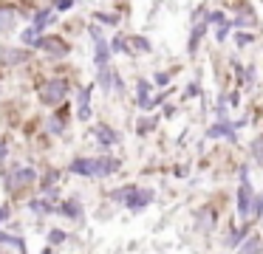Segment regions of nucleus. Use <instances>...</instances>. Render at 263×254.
Instances as JSON below:
<instances>
[{"mask_svg":"<svg viewBox=\"0 0 263 254\" xmlns=\"http://www.w3.org/2000/svg\"><path fill=\"white\" fill-rule=\"evenodd\" d=\"M60 212H63L65 218H71V220H80L82 218V203L77 201V198H71V201H65L63 206H60Z\"/></svg>","mask_w":263,"mask_h":254,"instance_id":"11","label":"nucleus"},{"mask_svg":"<svg viewBox=\"0 0 263 254\" xmlns=\"http://www.w3.org/2000/svg\"><path fill=\"white\" fill-rule=\"evenodd\" d=\"M170 82V76H167V73H159V76H156V85H167Z\"/></svg>","mask_w":263,"mask_h":254,"instance_id":"35","label":"nucleus"},{"mask_svg":"<svg viewBox=\"0 0 263 254\" xmlns=\"http://www.w3.org/2000/svg\"><path fill=\"white\" fill-rule=\"evenodd\" d=\"M6 214H9V206H0V223L6 220Z\"/></svg>","mask_w":263,"mask_h":254,"instance_id":"36","label":"nucleus"},{"mask_svg":"<svg viewBox=\"0 0 263 254\" xmlns=\"http://www.w3.org/2000/svg\"><path fill=\"white\" fill-rule=\"evenodd\" d=\"M240 189H238V212L243 214H252V201H255V192H252V184H249V178H246V169L240 172Z\"/></svg>","mask_w":263,"mask_h":254,"instance_id":"2","label":"nucleus"},{"mask_svg":"<svg viewBox=\"0 0 263 254\" xmlns=\"http://www.w3.org/2000/svg\"><path fill=\"white\" fill-rule=\"evenodd\" d=\"M17 20V11L9 9V6H0V31H9Z\"/></svg>","mask_w":263,"mask_h":254,"instance_id":"12","label":"nucleus"},{"mask_svg":"<svg viewBox=\"0 0 263 254\" xmlns=\"http://www.w3.org/2000/svg\"><path fill=\"white\" fill-rule=\"evenodd\" d=\"M31 212L46 214V212H48V203H43V201H31Z\"/></svg>","mask_w":263,"mask_h":254,"instance_id":"29","label":"nucleus"},{"mask_svg":"<svg viewBox=\"0 0 263 254\" xmlns=\"http://www.w3.org/2000/svg\"><path fill=\"white\" fill-rule=\"evenodd\" d=\"M71 172L74 175H97V158H77L71 164Z\"/></svg>","mask_w":263,"mask_h":254,"instance_id":"8","label":"nucleus"},{"mask_svg":"<svg viewBox=\"0 0 263 254\" xmlns=\"http://www.w3.org/2000/svg\"><path fill=\"white\" fill-rule=\"evenodd\" d=\"M0 243H3V246H14L17 251H26V243L20 240V237H12V235H0Z\"/></svg>","mask_w":263,"mask_h":254,"instance_id":"20","label":"nucleus"},{"mask_svg":"<svg viewBox=\"0 0 263 254\" xmlns=\"http://www.w3.org/2000/svg\"><path fill=\"white\" fill-rule=\"evenodd\" d=\"M246 235V226H240V229H232L229 231V237H227V246L232 248V246H240V237Z\"/></svg>","mask_w":263,"mask_h":254,"instance_id":"21","label":"nucleus"},{"mask_svg":"<svg viewBox=\"0 0 263 254\" xmlns=\"http://www.w3.org/2000/svg\"><path fill=\"white\" fill-rule=\"evenodd\" d=\"M68 240V235H65L63 229H51L48 231V243H51V246H60V243H65Z\"/></svg>","mask_w":263,"mask_h":254,"instance_id":"23","label":"nucleus"},{"mask_svg":"<svg viewBox=\"0 0 263 254\" xmlns=\"http://www.w3.org/2000/svg\"><path fill=\"white\" fill-rule=\"evenodd\" d=\"M68 93V82L65 79H48L46 85L40 88V102L43 105H60Z\"/></svg>","mask_w":263,"mask_h":254,"instance_id":"1","label":"nucleus"},{"mask_svg":"<svg viewBox=\"0 0 263 254\" xmlns=\"http://www.w3.org/2000/svg\"><path fill=\"white\" fill-rule=\"evenodd\" d=\"M88 99H91V88H85L80 93V119H91V107H88Z\"/></svg>","mask_w":263,"mask_h":254,"instance_id":"16","label":"nucleus"},{"mask_svg":"<svg viewBox=\"0 0 263 254\" xmlns=\"http://www.w3.org/2000/svg\"><path fill=\"white\" fill-rule=\"evenodd\" d=\"M97 17L102 23H110V26H116V23H119V17H114V14H97Z\"/></svg>","mask_w":263,"mask_h":254,"instance_id":"32","label":"nucleus"},{"mask_svg":"<svg viewBox=\"0 0 263 254\" xmlns=\"http://www.w3.org/2000/svg\"><path fill=\"white\" fill-rule=\"evenodd\" d=\"M195 229H198L201 235H210V231L215 229V212H212V209H198V212H195Z\"/></svg>","mask_w":263,"mask_h":254,"instance_id":"4","label":"nucleus"},{"mask_svg":"<svg viewBox=\"0 0 263 254\" xmlns=\"http://www.w3.org/2000/svg\"><path fill=\"white\" fill-rule=\"evenodd\" d=\"M150 201H153V192L150 189H136L127 198V209H130V212H139V209H144Z\"/></svg>","mask_w":263,"mask_h":254,"instance_id":"6","label":"nucleus"},{"mask_svg":"<svg viewBox=\"0 0 263 254\" xmlns=\"http://www.w3.org/2000/svg\"><path fill=\"white\" fill-rule=\"evenodd\" d=\"M97 139L102 141V144H116V141H119V135H116L114 130H108L105 124H99V127H97Z\"/></svg>","mask_w":263,"mask_h":254,"instance_id":"14","label":"nucleus"},{"mask_svg":"<svg viewBox=\"0 0 263 254\" xmlns=\"http://www.w3.org/2000/svg\"><path fill=\"white\" fill-rule=\"evenodd\" d=\"M114 48L116 51H130V48H127V43H125V40H119V37L114 40Z\"/></svg>","mask_w":263,"mask_h":254,"instance_id":"33","label":"nucleus"},{"mask_svg":"<svg viewBox=\"0 0 263 254\" xmlns=\"http://www.w3.org/2000/svg\"><path fill=\"white\" fill-rule=\"evenodd\" d=\"M34 181H37V172L31 167L14 169V172L9 175V189H26V186H31Z\"/></svg>","mask_w":263,"mask_h":254,"instance_id":"3","label":"nucleus"},{"mask_svg":"<svg viewBox=\"0 0 263 254\" xmlns=\"http://www.w3.org/2000/svg\"><path fill=\"white\" fill-rule=\"evenodd\" d=\"M252 158H255V164H260V167H263V133L252 141Z\"/></svg>","mask_w":263,"mask_h":254,"instance_id":"18","label":"nucleus"},{"mask_svg":"<svg viewBox=\"0 0 263 254\" xmlns=\"http://www.w3.org/2000/svg\"><path fill=\"white\" fill-rule=\"evenodd\" d=\"M63 119H60V116H54L51 119V122H48V130H51V133H63Z\"/></svg>","mask_w":263,"mask_h":254,"instance_id":"27","label":"nucleus"},{"mask_svg":"<svg viewBox=\"0 0 263 254\" xmlns=\"http://www.w3.org/2000/svg\"><path fill=\"white\" fill-rule=\"evenodd\" d=\"M40 48L48 51L51 56H65V54H68V45H65L63 40H57V37H43L40 40Z\"/></svg>","mask_w":263,"mask_h":254,"instance_id":"7","label":"nucleus"},{"mask_svg":"<svg viewBox=\"0 0 263 254\" xmlns=\"http://www.w3.org/2000/svg\"><path fill=\"white\" fill-rule=\"evenodd\" d=\"M235 127H238V124L218 122L215 127H210V130H206V135H210V139H221V135H229V139H232V135H235Z\"/></svg>","mask_w":263,"mask_h":254,"instance_id":"10","label":"nucleus"},{"mask_svg":"<svg viewBox=\"0 0 263 254\" xmlns=\"http://www.w3.org/2000/svg\"><path fill=\"white\" fill-rule=\"evenodd\" d=\"M252 40H255V37H252V34H238V43H240V45L252 43Z\"/></svg>","mask_w":263,"mask_h":254,"instance_id":"34","label":"nucleus"},{"mask_svg":"<svg viewBox=\"0 0 263 254\" xmlns=\"http://www.w3.org/2000/svg\"><path fill=\"white\" fill-rule=\"evenodd\" d=\"M51 20H54V14H51V11H40V14L34 17V26H37V28H43V26H48Z\"/></svg>","mask_w":263,"mask_h":254,"instance_id":"25","label":"nucleus"},{"mask_svg":"<svg viewBox=\"0 0 263 254\" xmlns=\"http://www.w3.org/2000/svg\"><path fill=\"white\" fill-rule=\"evenodd\" d=\"M3 60H6L9 65H17V62L29 60V51H23V48H3Z\"/></svg>","mask_w":263,"mask_h":254,"instance_id":"13","label":"nucleus"},{"mask_svg":"<svg viewBox=\"0 0 263 254\" xmlns=\"http://www.w3.org/2000/svg\"><path fill=\"white\" fill-rule=\"evenodd\" d=\"M71 6V0H57V9H68Z\"/></svg>","mask_w":263,"mask_h":254,"instance_id":"37","label":"nucleus"},{"mask_svg":"<svg viewBox=\"0 0 263 254\" xmlns=\"http://www.w3.org/2000/svg\"><path fill=\"white\" fill-rule=\"evenodd\" d=\"M238 26H255V17H252V14H240V17H235V20H232V28H238Z\"/></svg>","mask_w":263,"mask_h":254,"instance_id":"26","label":"nucleus"},{"mask_svg":"<svg viewBox=\"0 0 263 254\" xmlns=\"http://www.w3.org/2000/svg\"><path fill=\"white\" fill-rule=\"evenodd\" d=\"M133 43H136V48H142V51H150V43L144 37H133Z\"/></svg>","mask_w":263,"mask_h":254,"instance_id":"31","label":"nucleus"},{"mask_svg":"<svg viewBox=\"0 0 263 254\" xmlns=\"http://www.w3.org/2000/svg\"><path fill=\"white\" fill-rule=\"evenodd\" d=\"M40 40L43 37H37V26L34 28H26V31H23V43L26 45H37V48H40Z\"/></svg>","mask_w":263,"mask_h":254,"instance_id":"22","label":"nucleus"},{"mask_svg":"<svg viewBox=\"0 0 263 254\" xmlns=\"http://www.w3.org/2000/svg\"><path fill=\"white\" fill-rule=\"evenodd\" d=\"M153 124H156V122H150V119L139 122V133H150V130H153Z\"/></svg>","mask_w":263,"mask_h":254,"instance_id":"30","label":"nucleus"},{"mask_svg":"<svg viewBox=\"0 0 263 254\" xmlns=\"http://www.w3.org/2000/svg\"><path fill=\"white\" fill-rule=\"evenodd\" d=\"M133 192H136V186H133V184H127V186H122V189H114V192H110V198H114V201L127 203V198H130Z\"/></svg>","mask_w":263,"mask_h":254,"instance_id":"17","label":"nucleus"},{"mask_svg":"<svg viewBox=\"0 0 263 254\" xmlns=\"http://www.w3.org/2000/svg\"><path fill=\"white\" fill-rule=\"evenodd\" d=\"M136 93H139V107L142 110H150V107L156 105V99H150V82H139V88H136Z\"/></svg>","mask_w":263,"mask_h":254,"instance_id":"9","label":"nucleus"},{"mask_svg":"<svg viewBox=\"0 0 263 254\" xmlns=\"http://www.w3.org/2000/svg\"><path fill=\"white\" fill-rule=\"evenodd\" d=\"M260 246H263V243H260V237H246V243H240V251H260Z\"/></svg>","mask_w":263,"mask_h":254,"instance_id":"19","label":"nucleus"},{"mask_svg":"<svg viewBox=\"0 0 263 254\" xmlns=\"http://www.w3.org/2000/svg\"><path fill=\"white\" fill-rule=\"evenodd\" d=\"M206 26H210V23H206ZM206 26H195L193 37H190V45H187V51H190V54H195V51H198V43H201V37L206 34Z\"/></svg>","mask_w":263,"mask_h":254,"instance_id":"15","label":"nucleus"},{"mask_svg":"<svg viewBox=\"0 0 263 254\" xmlns=\"http://www.w3.org/2000/svg\"><path fill=\"white\" fill-rule=\"evenodd\" d=\"M110 79H114V73L108 71V65H102V68H99V85H102L105 90L110 88Z\"/></svg>","mask_w":263,"mask_h":254,"instance_id":"24","label":"nucleus"},{"mask_svg":"<svg viewBox=\"0 0 263 254\" xmlns=\"http://www.w3.org/2000/svg\"><path fill=\"white\" fill-rule=\"evenodd\" d=\"M91 34H93V43H97V65L102 68V65H108V60H110V48H108V43H105V37L99 34V28H91Z\"/></svg>","mask_w":263,"mask_h":254,"instance_id":"5","label":"nucleus"},{"mask_svg":"<svg viewBox=\"0 0 263 254\" xmlns=\"http://www.w3.org/2000/svg\"><path fill=\"white\" fill-rule=\"evenodd\" d=\"M252 214H255V220L263 214V195L257 198V201H252Z\"/></svg>","mask_w":263,"mask_h":254,"instance_id":"28","label":"nucleus"}]
</instances>
